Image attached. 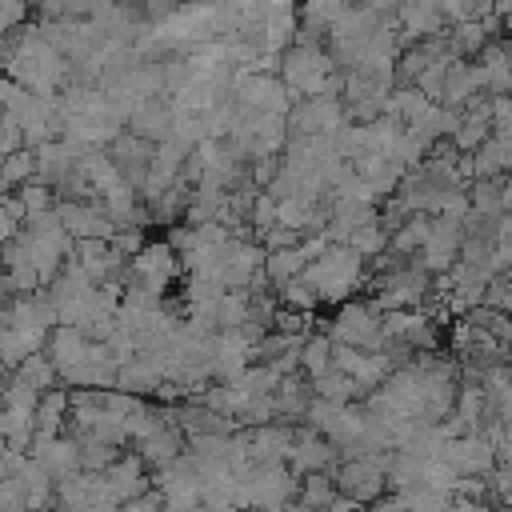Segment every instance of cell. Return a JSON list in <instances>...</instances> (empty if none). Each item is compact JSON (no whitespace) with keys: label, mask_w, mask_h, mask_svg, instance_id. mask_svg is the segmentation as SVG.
Segmentation results:
<instances>
[{"label":"cell","mask_w":512,"mask_h":512,"mask_svg":"<svg viewBox=\"0 0 512 512\" xmlns=\"http://www.w3.org/2000/svg\"><path fill=\"white\" fill-rule=\"evenodd\" d=\"M56 220L72 240H112L116 220L104 212L100 200H56Z\"/></svg>","instance_id":"52a82bcc"},{"label":"cell","mask_w":512,"mask_h":512,"mask_svg":"<svg viewBox=\"0 0 512 512\" xmlns=\"http://www.w3.org/2000/svg\"><path fill=\"white\" fill-rule=\"evenodd\" d=\"M340 464V452L328 436H320L312 424L304 428H292V456H288V468L296 476H308V472H332Z\"/></svg>","instance_id":"ba28073f"},{"label":"cell","mask_w":512,"mask_h":512,"mask_svg":"<svg viewBox=\"0 0 512 512\" xmlns=\"http://www.w3.org/2000/svg\"><path fill=\"white\" fill-rule=\"evenodd\" d=\"M72 436H76V444H80V468H84V472H104V468L120 456L116 444H104V440H96V436H88V432H72Z\"/></svg>","instance_id":"4316f807"},{"label":"cell","mask_w":512,"mask_h":512,"mask_svg":"<svg viewBox=\"0 0 512 512\" xmlns=\"http://www.w3.org/2000/svg\"><path fill=\"white\" fill-rule=\"evenodd\" d=\"M12 380H20V384H28V388H36V392H48V388H56L60 372H56V364H52L48 352H36V356H28V360L12 372Z\"/></svg>","instance_id":"7402d4cb"},{"label":"cell","mask_w":512,"mask_h":512,"mask_svg":"<svg viewBox=\"0 0 512 512\" xmlns=\"http://www.w3.org/2000/svg\"><path fill=\"white\" fill-rule=\"evenodd\" d=\"M4 460H8V440L0 436V480H4Z\"/></svg>","instance_id":"74e56055"},{"label":"cell","mask_w":512,"mask_h":512,"mask_svg":"<svg viewBox=\"0 0 512 512\" xmlns=\"http://www.w3.org/2000/svg\"><path fill=\"white\" fill-rule=\"evenodd\" d=\"M4 388H8V384H4V380H0V404H4Z\"/></svg>","instance_id":"f35d334b"},{"label":"cell","mask_w":512,"mask_h":512,"mask_svg":"<svg viewBox=\"0 0 512 512\" xmlns=\"http://www.w3.org/2000/svg\"><path fill=\"white\" fill-rule=\"evenodd\" d=\"M48 332L44 328H16V324H0V368L12 376L28 356L44 352Z\"/></svg>","instance_id":"5bb4252c"},{"label":"cell","mask_w":512,"mask_h":512,"mask_svg":"<svg viewBox=\"0 0 512 512\" xmlns=\"http://www.w3.org/2000/svg\"><path fill=\"white\" fill-rule=\"evenodd\" d=\"M0 76H4V72H0Z\"/></svg>","instance_id":"60d3db41"},{"label":"cell","mask_w":512,"mask_h":512,"mask_svg":"<svg viewBox=\"0 0 512 512\" xmlns=\"http://www.w3.org/2000/svg\"><path fill=\"white\" fill-rule=\"evenodd\" d=\"M304 268H308V256L300 252V244H288V248H272V252L264 256V276H268V284H272V288H280L284 280L300 276Z\"/></svg>","instance_id":"d6986e66"},{"label":"cell","mask_w":512,"mask_h":512,"mask_svg":"<svg viewBox=\"0 0 512 512\" xmlns=\"http://www.w3.org/2000/svg\"><path fill=\"white\" fill-rule=\"evenodd\" d=\"M184 448H188V436H184V428H180V424H172V420H168V424H160L152 436H144V440L136 444V452L144 456V464H148L152 472H156V468H164V464H172Z\"/></svg>","instance_id":"9a60e30c"},{"label":"cell","mask_w":512,"mask_h":512,"mask_svg":"<svg viewBox=\"0 0 512 512\" xmlns=\"http://www.w3.org/2000/svg\"><path fill=\"white\" fill-rule=\"evenodd\" d=\"M0 264H4V256H0Z\"/></svg>","instance_id":"ab89813d"},{"label":"cell","mask_w":512,"mask_h":512,"mask_svg":"<svg viewBox=\"0 0 512 512\" xmlns=\"http://www.w3.org/2000/svg\"><path fill=\"white\" fill-rule=\"evenodd\" d=\"M172 116H176V104H172V100H164V96H148V100H140V104L132 108V116H128V132H136V136L160 144V140L172 136Z\"/></svg>","instance_id":"7c38bea8"},{"label":"cell","mask_w":512,"mask_h":512,"mask_svg":"<svg viewBox=\"0 0 512 512\" xmlns=\"http://www.w3.org/2000/svg\"><path fill=\"white\" fill-rule=\"evenodd\" d=\"M20 148H24V128H20V120H16L12 112H0V160L12 156V152H20Z\"/></svg>","instance_id":"f546056e"},{"label":"cell","mask_w":512,"mask_h":512,"mask_svg":"<svg viewBox=\"0 0 512 512\" xmlns=\"http://www.w3.org/2000/svg\"><path fill=\"white\" fill-rule=\"evenodd\" d=\"M484 308H496L504 316H512V272H500L488 280L484 288Z\"/></svg>","instance_id":"f1b7e54d"},{"label":"cell","mask_w":512,"mask_h":512,"mask_svg":"<svg viewBox=\"0 0 512 512\" xmlns=\"http://www.w3.org/2000/svg\"><path fill=\"white\" fill-rule=\"evenodd\" d=\"M20 224H24V220H20V216H12V212L0 204V244H8V240L20 232Z\"/></svg>","instance_id":"836d02e7"},{"label":"cell","mask_w":512,"mask_h":512,"mask_svg":"<svg viewBox=\"0 0 512 512\" xmlns=\"http://www.w3.org/2000/svg\"><path fill=\"white\" fill-rule=\"evenodd\" d=\"M328 336L336 344H352L364 352H384L388 336H384V308L376 300H344L332 316Z\"/></svg>","instance_id":"3957f363"},{"label":"cell","mask_w":512,"mask_h":512,"mask_svg":"<svg viewBox=\"0 0 512 512\" xmlns=\"http://www.w3.org/2000/svg\"><path fill=\"white\" fill-rule=\"evenodd\" d=\"M312 396H316V392H312V380H308V376H296V372L280 376V384H276V392H272V400H276V416L300 420V416L308 412Z\"/></svg>","instance_id":"e0dca14e"},{"label":"cell","mask_w":512,"mask_h":512,"mask_svg":"<svg viewBox=\"0 0 512 512\" xmlns=\"http://www.w3.org/2000/svg\"><path fill=\"white\" fill-rule=\"evenodd\" d=\"M364 512H408V508H404V500L392 492V496H380V500H372Z\"/></svg>","instance_id":"e575fe53"},{"label":"cell","mask_w":512,"mask_h":512,"mask_svg":"<svg viewBox=\"0 0 512 512\" xmlns=\"http://www.w3.org/2000/svg\"><path fill=\"white\" fill-rule=\"evenodd\" d=\"M388 464H392V448L384 452H372V456H348L332 468V480H336V492L352 496L356 504H372L388 492Z\"/></svg>","instance_id":"277c9868"},{"label":"cell","mask_w":512,"mask_h":512,"mask_svg":"<svg viewBox=\"0 0 512 512\" xmlns=\"http://www.w3.org/2000/svg\"><path fill=\"white\" fill-rule=\"evenodd\" d=\"M8 56H12V32H0V68H4Z\"/></svg>","instance_id":"8d00e7d4"},{"label":"cell","mask_w":512,"mask_h":512,"mask_svg":"<svg viewBox=\"0 0 512 512\" xmlns=\"http://www.w3.org/2000/svg\"><path fill=\"white\" fill-rule=\"evenodd\" d=\"M396 496L404 500L408 512H444V508H452V492H440V488H428V484H412Z\"/></svg>","instance_id":"83f0119b"},{"label":"cell","mask_w":512,"mask_h":512,"mask_svg":"<svg viewBox=\"0 0 512 512\" xmlns=\"http://www.w3.org/2000/svg\"><path fill=\"white\" fill-rule=\"evenodd\" d=\"M120 512H168V508H164V492L152 484L148 492H140V496L124 500V504H120Z\"/></svg>","instance_id":"4dcf8cb0"},{"label":"cell","mask_w":512,"mask_h":512,"mask_svg":"<svg viewBox=\"0 0 512 512\" xmlns=\"http://www.w3.org/2000/svg\"><path fill=\"white\" fill-rule=\"evenodd\" d=\"M28 456L40 460L52 472V480H60V476L80 468V444H76V436H64V432L60 436H32Z\"/></svg>","instance_id":"4fadbf2b"},{"label":"cell","mask_w":512,"mask_h":512,"mask_svg":"<svg viewBox=\"0 0 512 512\" xmlns=\"http://www.w3.org/2000/svg\"><path fill=\"white\" fill-rule=\"evenodd\" d=\"M164 384V376L144 360V356H132L128 364H120L116 372V388L132 392V396H156V388Z\"/></svg>","instance_id":"ac0fdd59"},{"label":"cell","mask_w":512,"mask_h":512,"mask_svg":"<svg viewBox=\"0 0 512 512\" xmlns=\"http://www.w3.org/2000/svg\"><path fill=\"white\" fill-rule=\"evenodd\" d=\"M180 268H184V260H180V252L168 244V240H160V244H144L132 260H128V268H124V288L132 284V288H144V292H156V296H164V288L180 276Z\"/></svg>","instance_id":"5b68a950"},{"label":"cell","mask_w":512,"mask_h":512,"mask_svg":"<svg viewBox=\"0 0 512 512\" xmlns=\"http://www.w3.org/2000/svg\"><path fill=\"white\" fill-rule=\"evenodd\" d=\"M88 336L76 328V324H56L52 332H48V344H44V352L52 356V364H56V372H68V368H76L84 356H88Z\"/></svg>","instance_id":"2e32d148"},{"label":"cell","mask_w":512,"mask_h":512,"mask_svg":"<svg viewBox=\"0 0 512 512\" xmlns=\"http://www.w3.org/2000/svg\"><path fill=\"white\" fill-rule=\"evenodd\" d=\"M452 512H504L496 500H468V496H452Z\"/></svg>","instance_id":"d6a6232c"},{"label":"cell","mask_w":512,"mask_h":512,"mask_svg":"<svg viewBox=\"0 0 512 512\" xmlns=\"http://www.w3.org/2000/svg\"><path fill=\"white\" fill-rule=\"evenodd\" d=\"M324 512H364V504H356L352 496H344V492H336V496H332V504H328Z\"/></svg>","instance_id":"d590c367"},{"label":"cell","mask_w":512,"mask_h":512,"mask_svg":"<svg viewBox=\"0 0 512 512\" xmlns=\"http://www.w3.org/2000/svg\"><path fill=\"white\" fill-rule=\"evenodd\" d=\"M64 412H68V392H64V388H48V392H40L36 436H60V432H64Z\"/></svg>","instance_id":"ffe728a7"},{"label":"cell","mask_w":512,"mask_h":512,"mask_svg":"<svg viewBox=\"0 0 512 512\" xmlns=\"http://www.w3.org/2000/svg\"><path fill=\"white\" fill-rule=\"evenodd\" d=\"M332 496H336V480H332V472H308V476H300L296 500L308 504L312 512H324V508L332 504Z\"/></svg>","instance_id":"cb8c5ba5"},{"label":"cell","mask_w":512,"mask_h":512,"mask_svg":"<svg viewBox=\"0 0 512 512\" xmlns=\"http://www.w3.org/2000/svg\"><path fill=\"white\" fill-rule=\"evenodd\" d=\"M244 444H248V456L252 464H268V460H284L292 456V424H256V428H244Z\"/></svg>","instance_id":"8fae6325"},{"label":"cell","mask_w":512,"mask_h":512,"mask_svg":"<svg viewBox=\"0 0 512 512\" xmlns=\"http://www.w3.org/2000/svg\"><path fill=\"white\" fill-rule=\"evenodd\" d=\"M304 280L316 288L320 304H344L368 280V268H364V256L352 244H336L332 240L316 260H308Z\"/></svg>","instance_id":"6da1fadb"},{"label":"cell","mask_w":512,"mask_h":512,"mask_svg":"<svg viewBox=\"0 0 512 512\" xmlns=\"http://www.w3.org/2000/svg\"><path fill=\"white\" fill-rule=\"evenodd\" d=\"M432 292V272L420 268V260H400L392 268H384V276L372 288V300L388 312V308H416L424 296Z\"/></svg>","instance_id":"8992f818"},{"label":"cell","mask_w":512,"mask_h":512,"mask_svg":"<svg viewBox=\"0 0 512 512\" xmlns=\"http://www.w3.org/2000/svg\"><path fill=\"white\" fill-rule=\"evenodd\" d=\"M276 300H280V308H292V312H316V308H320V296H316V288L304 280V272L292 276V280H284V284L276 288Z\"/></svg>","instance_id":"d4e9b609"},{"label":"cell","mask_w":512,"mask_h":512,"mask_svg":"<svg viewBox=\"0 0 512 512\" xmlns=\"http://www.w3.org/2000/svg\"><path fill=\"white\" fill-rule=\"evenodd\" d=\"M328 368H332V336L308 332V340H304V348H300V372L312 380V376H320V372H328Z\"/></svg>","instance_id":"484cf974"},{"label":"cell","mask_w":512,"mask_h":512,"mask_svg":"<svg viewBox=\"0 0 512 512\" xmlns=\"http://www.w3.org/2000/svg\"><path fill=\"white\" fill-rule=\"evenodd\" d=\"M28 16V0H0V32H16Z\"/></svg>","instance_id":"1f68e13d"},{"label":"cell","mask_w":512,"mask_h":512,"mask_svg":"<svg viewBox=\"0 0 512 512\" xmlns=\"http://www.w3.org/2000/svg\"><path fill=\"white\" fill-rule=\"evenodd\" d=\"M36 176V148H20L0 160V192H20Z\"/></svg>","instance_id":"44dd1931"},{"label":"cell","mask_w":512,"mask_h":512,"mask_svg":"<svg viewBox=\"0 0 512 512\" xmlns=\"http://www.w3.org/2000/svg\"><path fill=\"white\" fill-rule=\"evenodd\" d=\"M252 352H256V340L244 332V328H220L212 336V380H236L248 364H252Z\"/></svg>","instance_id":"9c48e42d"},{"label":"cell","mask_w":512,"mask_h":512,"mask_svg":"<svg viewBox=\"0 0 512 512\" xmlns=\"http://www.w3.org/2000/svg\"><path fill=\"white\" fill-rule=\"evenodd\" d=\"M300 476L284 464V460H268V464H252L248 472H240V488H236V508H256V512H284L296 500Z\"/></svg>","instance_id":"7a4b0ae2"},{"label":"cell","mask_w":512,"mask_h":512,"mask_svg":"<svg viewBox=\"0 0 512 512\" xmlns=\"http://www.w3.org/2000/svg\"><path fill=\"white\" fill-rule=\"evenodd\" d=\"M312 392H316V396H324V400H336V404H352V400L360 396L356 380H352L348 372H340L336 364H332L328 372L312 376Z\"/></svg>","instance_id":"603a6c76"},{"label":"cell","mask_w":512,"mask_h":512,"mask_svg":"<svg viewBox=\"0 0 512 512\" xmlns=\"http://www.w3.org/2000/svg\"><path fill=\"white\" fill-rule=\"evenodd\" d=\"M104 484H108V496H112L116 504H124V500L148 492V488H152V476H148L144 456H140V452H120V456L104 468Z\"/></svg>","instance_id":"30bf717a"}]
</instances>
